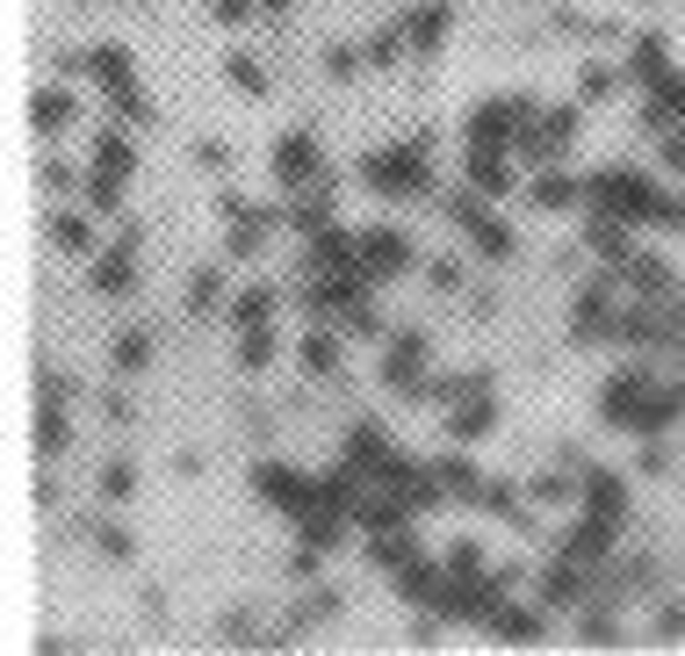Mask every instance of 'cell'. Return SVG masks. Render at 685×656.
Segmentation results:
<instances>
[{
	"instance_id": "cell-1",
	"label": "cell",
	"mask_w": 685,
	"mask_h": 656,
	"mask_svg": "<svg viewBox=\"0 0 685 656\" xmlns=\"http://www.w3.org/2000/svg\"><path fill=\"white\" fill-rule=\"evenodd\" d=\"M80 72L101 87V95H109L116 116H130V124H159V109L145 101V87H137V66H130L124 43H87V51H80Z\"/></svg>"
},
{
	"instance_id": "cell-2",
	"label": "cell",
	"mask_w": 685,
	"mask_h": 656,
	"mask_svg": "<svg viewBox=\"0 0 685 656\" xmlns=\"http://www.w3.org/2000/svg\"><path fill=\"white\" fill-rule=\"evenodd\" d=\"M425 151H433V130L404 137L398 151H369V159H361V180H369L375 195H425V188H433V174H425Z\"/></svg>"
},
{
	"instance_id": "cell-3",
	"label": "cell",
	"mask_w": 685,
	"mask_h": 656,
	"mask_svg": "<svg viewBox=\"0 0 685 656\" xmlns=\"http://www.w3.org/2000/svg\"><path fill=\"white\" fill-rule=\"evenodd\" d=\"M657 180H643L635 166H606V174L585 180V203H599V217H620V224H649L657 217Z\"/></svg>"
},
{
	"instance_id": "cell-4",
	"label": "cell",
	"mask_w": 685,
	"mask_h": 656,
	"mask_svg": "<svg viewBox=\"0 0 685 656\" xmlns=\"http://www.w3.org/2000/svg\"><path fill=\"white\" fill-rule=\"evenodd\" d=\"M657 383H664V375L649 369V361L614 369V375H606V390H599V419L620 425V433H635V419H643V404H649V390H657Z\"/></svg>"
},
{
	"instance_id": "cell-5",
	"label": "cell",
	"mask_w": 685,
	"mask_h": 656,
	"mask_svg": "<svg viewBox=\"0 0 685 656\" xmlns=\"http://www.w3.org/2000/svg\"><path fill=\"white\" fill-rule=\"evenodd\" d=\"M535 95H491V101H477L469 109V145H506L512 151V137H520L527 124H535Z\"/></svg>"
},
{
	"instance_id": "cell-6",
	"label": "cell",
	"mask_w": 685,
	"mask_h": 656,
	"mask_svg": "<svg viewBox=\"0 0 685 656\" xmlns=\"http://www.w3.org/2000/svg\"><path fill=\"white\" fill-rule=\"evenodd\" d=\"M253 498H261L267 512H282V520H303V512H317V477H296V469H282V462H261L253 469Z\"/></svg>"
},
{
	"instance_id": "cell-7",
	"label": "cell",
	"mask_w": 685,
	"mask_h": 656,
	"mask_svg": "<svg viewBox=\"0 0 685 656\" xmlns=\"http://www.w3.org/2000/svg\"><path fill=\"white\" fill-rule=\"evenodd\" d=\"M425 354H433V340H425L419 325H411V332H390V340H383V369H375V383H390V390L419 396V383H425Z\"/></svg>"
},
{
	"instance_id": "cell-8",
	"label": "cell",
	"mask_w": 685,
	"mask_h": 656,
	"mask_svg": "<svg viewBox=\"0 0 685 656\" xmlns=\"http://www.w3.org/2000/svg\"><path fill=\"white\" fill-rule=\"evenodd\" d=\"M66 448H72V425H66V375L43 369V375H37V454H43V462H58Z\"/></svg>"
},
{
	"instance_id": "cell-9",
	"label": "cell",
	"mask_w": 685,
	"mask_h": 656,
	"mask_svg": "<svg viewBox=\"0 0 685 656\" xmlns=\"http://www.w3.org/2000/svg\"><path fill=\"white\" fill-rule=\"evenodd\" d=\"M404 267H411V238L398 224H369V232H361V274H369V288L398 282Z\"/></svg>"
},
{
	"instance_id": "cell-10",
	"label": "cell",
	"mask_w": 685,
	"mask_h": 656,
	"mask_svg": "<svg viewBox=\"0 0 685 656\" xmlns=\"http://www.w3.org/2000/svg\"><path fill=\"white\" fill-rule=\"evenodd\" d=\"M317 166H325V159H317L311 130H288L282 145H274V180H282V188H311V180H325Z\"/></svg>"
},
{
	"instance_id": "cell-11",
	"label": "cell",
	"mask_w": 685,
	"mask_h": 656,
	"mask_svg": "<svg viewBox=\"0 0 685 656\" xmlns=\"http://www.w3.org/2000/svg\"><path fill=\"white\" fill-rule=\"evenodd\" d=\"M585 512L591 520H628V477L620 469H606V462H585Z\"/></svg>"
},
{
	"instance_id": "cell-12",
	"label": "cell",
	"mask_w": 685,
	"mask_h": 656,
	"mask_svg": "<svg viewBox=\"0 0 685 656\" xmlns=\"http://www.w3.org/2000/svg\"><path fill=\"white\" fill-rule=\"evenodd\" d=\"M303 267H311V274H354V267H361V232L325 224V232L311 238V253H303Z\"/></svg>"
},
{
	"instance_id": "cell-13",
	"label": "cell",
	"mask_w": 685,
	"mask_h": 656,
	"mask_svg": "<svg viewBox=\"0 0 685 656\" xmlns=\"http://www.w3.org/2000/svg\"><path fill=\"white\" fill-rule=\"evenodd\" d=\"M87 282H95V296H124L137 282V232H124L109 253H95V267H87Z\"/></svg>"
},
{
	"instance_id": "cell-14",
	"label": "cell",
	"mask_w": 685,
	"mask_h": 656,
	"mask_svg": "<svg viewBox=\"0 0 685 656\" xmlns=\"http://www.w3.org/2000/svg\"><path fill=\"white\" fill-rule=\"evenodd\" d=\"M620 282H628L643 303H672L678 296V267L664 261V253H635V261L620 267Z\"/></svg>"
},
{
	"instance_id": "cell-15",
	"label": "cell",
	"mask_w": 685,
	"mask_h": 656,
	"mask_svg": "<svg viewBox=\"0 0 685 656\" xmlns=\"http://www.w3.org/2000/svg\"><path fill=\"white\" fill-rule=\"evenodd\" d=\"M346 462H354L361 469V477H383V469L390 462H398V448H390V433H383V425H375V419H361V425H346Z\"/></svg>"
},
{
	"instance_id": "cell-16",
	"label": "cell",
	"mask_w": 685,
	"mask_h": 656,
	"mask_svg": "<svg viewBox=\"0 0 685 656\" xmlns=\"http://www.w3.org/2000/svg\"><path fill=\"white\" fill-rule=\"evenodd\" d=\"M462 174H469V188H483L491 203H498V195H512V188H520V180H512V159H506V145H469Z\"/></svg>"
},
{
	"instance_id": "cell-17",
	"label": "cell",
	"mask_w": 685,
	"mask_h": 656,
	"mask_svg": "<svg viewBox=\"0 0 685 656\" xmlns=\"http://www.w3.org/2000/svg\"><path fill=\"white\" fill-rule=\"evenodd\" d=\"M87 174H101V180H130L137 174V151H130V137L116 124L95 130V145H87Z\"/></svg>"
},
{
	"instance_id": "cell-18",
	"label": "cell",
	"mask_w": 685,
	"mask_h": 656,
	"mask_svg": "<svg viewBox=\"0 0 685 656\" xmlns=\"http://www.w3.org/2000/svg\"><path fill=\"white\" fill-rule=\"evenodd\" d=\"M541 614H548V606H512V599H498L491 614H483V628H491L498 643H541V635H548Z\"/></svg>"
},
{
	"instance_id": "cell-19",
	"label": "cell",
	"mask_w": 685,
	"mask_h": 656,
	"mask_svg": "<svg viewBox=\"0 0 685 656\" xmlns=\"http://www.w3.org/2000/svg\"><path fill=\"white\" fill-rule=\"evenodd\" d=\"M440 591H448V562L411 556L404 570H398V599H404V606H440Z\"/></svg>"
},
{
	"instance_id": "cell-20",
	"label": "cell",
	"mask_w": 685,
	"mask_h": 656,
	"mask_svg": "<svg viewBox=\"0 0 685 656\" xmlns=\"http://www.w3.org/2000/svg\"><path fill=\"white\" fill-rule=\"evenodd\" d=\"M585 246L599 253V267H628L635 253H643V246H635V232H628L620 217H591V224H585Z\"/></svg>"
},
{
	"instance_id": "cell-21",
	"label": "cell",
	"mask_w": 685,
	"mask_h": 656,
	"mask_svg": "<svg viewBox=\"0 0 685 656\" xmlns=\"http://www.w3.org/2000/svg\"><path fill=\"white\" fill-rule=\"evenodd\" d=\"M51 246L66 261H95V209H51Z\"/></svg>"
},
{
	"instance_id": "cell-22",
	"label": "cell",
	"mask_w": 685,
	"mask_h": 656,
	"mask_svg": "<svg viewBox=\"0 0 685 656\" xmlns=\"http://www.w3.org/2000/svg\"><path fill=\"white\" fill-rule=\"evenodd\" d=\"M469 506L491 512V520H506V527H527V491H520V483H506V477H483Z\"/></svg>"
},
{
	"instance_id": "cell-23",
	"label": "cell",
	"mask_w": 685,
	"mask_h": 656,
	"mask_svg": "<svg viewBox=\"0 0 685 656\" xmlns=\"http://www.w3.org/2000/svg\"><path fill=\"white\" fill-rule=\"evenodd\" d=\"M361 556H369V570H390V577H398L411 556H425V548H419V533H411V527H383V533H369V548H361Z\"/></svg>"
},
{
	"instance_id": "cell-24",
	"label": "cell",
	"mask_w": 685,
	"mask_h": 656,
	"mask_svg": "<svg viewBox=\"0 0 685 656\" xmlns=\"http://www.w3.org/2000/svg\"><path fill=\"white\" fill-rule=\"evenodd\" d=\"M448 29H454L448 0H425L419 14H404V37H411V51H419V58H433L440 43H448Z\"/></svg>"
},
{
	"instance_id": "cell-25",
	"label": "cell",
	"mask_w": 685,
	"mask_h": 656,
	"mask_svg": "<svg viewBox=\"0 0 685 656\" xmlns=\"http://www.w3.org/2000/svg\"><path fill=\"white\" fill-rule=\"evenodd\" d=\"M577 599H585V562H577V556L548 562V570H541V606L562 614V606H577Z\"/></svg>"
},
{
	"instance_id": "cell-26",
	"label": "cell",
	"mask_w": 685,
	"mask_h": 656,
	"mask_svg": "<svg viewBox=\"0 0 685 656\" xmlns=\"http://www.w3.org/2000/svg\"><path fill=\"white\" fill-rule=\"evenodd\" d=\"M72 116H80V95H72V87H43V95L29 101V124H37V137H58Z\"/></svg>"
},
{
	"instance_id": "cell-27",
	"label": "cell",
	"mask_w": 685,
	"mask_h": 656,
	"mask_svg": "<svg viewBox=\"0 0 685 656\" xmlns=\"http://www.w3.org/2000/svg\"><path fill=\"white\" fill-rule=\"evenodd\" d=\"M491 425H498V396H491V390H483V396H469V404H454V411H448V440H462V448H469V440H483V433H491Z\"/></svg>"
},
{
	"instance_id": "cell-28",
	"label": "cell",
	"mask_w": 685,
	"mask_h": 656,
	"mask_svg": "<svg viewBox=\"0 0 685 656\" xmlns=\"http://www.w3.org/2000/svg\"><path fill=\"white\" fill-rule=\"evenodd\" d=\"M288 224H296L303 238H317L332 224V174L325 180H311V188H296V209H288Z\"/></svg>"
},
{
	"instance_id": "cell-29",
	"label": "cell",
	"mask_w": 685,
	"mask_h": 656,
	"mask_svg": "<svg viewBox=\"0 0 685 656\" xmlns=\"http://www.w3.org/2000/svg\"><path fill=\"white\" fill-rule=\"evenodd\" d=\"M614 520H591V512H585V520H577L570 527V541H562V556H577V562H585V570H591V562H606V548H614Z\"/></svg>"
},
{
	"instance_id": "cell-30",
	"label": "cell",
	"mask_w": 685,
	"mask_h": 656,
	"mask_svg": "<svg viewBox=\"0 0 685 656\" xmlns=\"http://www.w3.org/2000/svg\"><path fill=\"white\" fill-rule=\"evenodd\" d=\"M340 606H346V599H340V591H332V585H325V591H311V599H303V606H296V620H288V628H274V635H267V643H296V635H311V628H325V620H332V614H340Z\"/></svg>"
},
{
	"instance_id": "cell-31",
	"label": "cell",
	"mask_w": 685,
	"mask_h": 656,
	"mask_svg": "<svg viewBox=\"0 0 685 656\" xmlns=\"http://www.w3.org/2000/svg\"><path fill=\"white\" fill-rule=\"evenodd\" d=\"M296 369L311 375V383H325V375H340V340H332L325 325H317V332H303V340H296Z\"/></svg>"
},
{
	"instance_id": "cell-32",
	"label": "cell",
	"mask_w": 685,
	"mask_h": 656,
	"mask_svg": "<svg viewBox=\"0 0 685 656\" xmlns=\"http://www.w3.org/2000/svg\"><path fill=\"white\" fill-rule=\"evenodd\" d=\"M483 390H491V375H483V369H462V375H425V383H419V396H433V404H469V396H483Z\"/></svg>"
},
{
	"instance_id": "cell-33",
	"label": "cell",
	"mask_w": 685,
	"mask_h": 656,
	"mask_svg": "<svg viewBox=\"0 0 685 656\" xmlns=\"http://www.w3.org/2000/svg\"><path fill=\"white\" fill-rule=\"evenodd\" d=\"M678 411H685V390H672V383H657V390H649V404H643V419H635V433H643V440L672 433V425H678Z\"/></svg>"
},
{
	"instance_id": "cell-34",
	"label": "cell",
	"mask_w": 685,
	"mask_h": 656,
	"mask_svg": "<svg viewBox=\"0 0 685 656\" xmlns=\"http://www.w3.org/2000/svg\"><path fill=\"white\" fill-rule=\"evenodd\" d=\"M527 203L548 209V217H556V209H577V203H585V180H570V174H535Z\"/></svg>"
},
{
	"instance_id": "cell-35",
	"label": "cell",
	"mask_w": 685,
	"mask_h": 656,
	"mask_svg": "<svg viewBox=\"0 0 685 656\" xmlns=\"http://www.w3.org/2000/svg\"><path fill=\"white\" fill-rule=\"evenodd\" d=\"M469 253H477V261H512V253H520V238H512V224L477 217V224H469Z\"/></svg>"
},
{
	"instance_id": "cell-36",
	"label": "cell",
	"mask_w": 685,
	"mask_h": 656,
	"mask_svg": "<svg viewBox=\"0 0 685 656\" xmlns=\"http://www.w3.org/2000/svg\"><path fill=\"white\" fill-rule=\"evenodd\" d=\"M664 72H672V58H664V37L657 29H635V51H628V80H664Z\"/></svg>"
},
{
	"instance_id": "cell-37",
	"label": "cell",
	"mask_w": 685,
	"mask_h": 656,
	"mask_svg": "<svg viewBox=\"0 0 685 656\" xmlns=\"http://www.w3.org/2000/svg\"><path fill=\"white\" fill-rule=\"evenodd\" d=\"M628 80V72L620 66H606V58H591L585 72H577V101H585V109H599V101H614V87Z\"/></svg>"
},
{
	"instance_id": "cell-38",
	"label": "cell",
	"mask_w": 685,
	"mask_h": 656,
	"mask_svg": "<svg viewBox=\"0 0 685 656\" xmlns=\"http://www.w3.org/2000/svg\"><path fill=\"white\" fill-rule=\"evenodd\" d=\"M433 477L448 483V498H454V506H469V498H477V483H483L469 454H440V462H433Z\"/></svg>"
},
{
	"instance_id": "cell-39",
	"label": "cell",
	"mask_w": 685,
	"mask_h": 656,
	"mask_svg": "<svg viewBox=\"0 0 685 656\" xmlns=\"http://www.w3.org/2000/svg\"><path fill=\"white\" fill-rule=\"evenodd\" d=\"M209 311H224V267L188 274V317H209Z\"/></svg>"
},
{
	"instance_id": "cell-40",
	"label": "cell",
	"mask_w": 685,
	"mask_h": 656,
	"mask_svg": "<svg viewBox=\"0 0 685 656\" xmlns=\"http://www.w3.org/2000/svg\"><path fill=\"white\" fill-rule=\"evenodd\" d=\"M224 72H232V87H238V95L267 101V66H261L253 51H224Z\"/></svg>"
},
{
	"instance_id": "cell-41",
	"label": "cell",
	"mask_w": 685,
	"mask_h": 656,
	"mask_svg": "<svg viewBox=\"0 0 685 656\" xmlns=\"http://www.w3.org/2000/svg\"><path fill=\"white\" fill-rule=\"evenodd\" d=\"M274 317V288H238V303H232V332H253V325H267Z\"/></svg>"
},
{
	"instance_id": "cell-42",
	"label": "cell",
	"mask_w": 685,
	"mask_h": 656,
	"mask_svg": "<svg viewBox=\"0 0 685 656\" xmlns=\"http://www.w3.org/2000/svg\"><path fill=\"white\" fill-rule=\"evenodd\" d=\"M87 541H95V556H101V562H130V556H137V541H130V533L116 527V520H87Z\"/></svg>"
},
{
	"instance_id": "cell-43",
	"label": "cell",
	"mask_w": 685,
	"mask_h": 656,
	"mask_svg": "<svg viewBox=\"0 0 685 656\" xmlns=\"http://www.w3.org/2000/svg\"><path fill=\"white\" fill-rule=\"evenodd\" d=\"M151 361V325H130V332H116V375H137Z\"/></svg>"
},
{
	"instance_id": "cell-44",
	"label": "cell",
	"mask_w": 685,
	"mask_h": 656,
	"mask_svg": "<svg viewBox=\"0 0 685 656\" xmlns=\"http://www.w3.org/2000/svg\"><path fill=\"white\" fill-rule=\"evenodd\" d=\"M440 209H448V224H454V232H469L477 217H491V195H483V188H454Z\"/></svg>"
},
{
	"instance_id": "cell-45",
	"label": "cell",
	"mask_w": 685,
	"mask_h": 656,
	"mask_svg": "<svg viewBox=\"0 0 685 656\" xmlns=\"http://www.w3.org/2000/svg\"><path fill=\"white\" fill-rule=\"evenodd\" d=\"M361 51H369V66H398V58L411 51V37H404V22H390V29H375L369 43H361Z\"/></svg>"
},
{
	"instance_id": "cell-46",
	"label": "cell",
	"mask_w": 685,
	"mask_h": 656,
	"mask_svg": "<svg viewBox=\"0 0 685 656\" xmlns=\"http://www.w3.org/2000/svg\"><path fill=\"white\" fill-rule=\"evenodd\" d=\"M267 361H274V332H267V325H253V332H238V369H246V375H261V369H267Z\"/></svg>"
},
{
	"instance_id": "cell-47",
	"label": "cell",
	"mask_w": 685,
	"mask_h": 656,
	"mask_svg": "<svg viewBox=\"0 0 685 656\" xmlns=\"http://www.w3.org/2000/svg\"><path fill=\"white\" fill-rule=\"evenodd\" d=\"M130 491H137V462H109V469H101V498H109V506H130Z\"/></svg>"
},
{
	"instance_id": "cell-48",
	"label": "cell",
	"mask_w": 685,
	"mask_h": 656,
	"mask_svg": "<svg viewBox=\"0 0 685 656\" xmlns=\"http://www.w3.org/2000/svg\"><path fill=\"white\" fill-rule=\"evenodd\" d=\"M448 577H483V541H448Z\"/></svg>"
},
{
	"instance_id": "cell-49",
	"label": "cell",
	"mask_w": 685,
	"mask_h": 656,
	"mask_svg": "<svg viewBox=\"0 0 685 656\" xmlns=\"http://www.w3.org/2000/svg\"><path fill=\"white\" fill-rule=\"evenodd\" d=\"M425 282H433L440 296H454V288H462V253H433V261H425Z\"/></svg>"
},
{
	"instance_id": "cell-50",
	"label": "cell",
	"mask_w": 685,
	"mask_h": 656,
	"mask_svg": "<svg viewBox=\"0 0 685 656\" xmlns=\"http://www.w3.org/2000/svg\"><path fill=\"white\" fill-rule=\"evenodd\" d=\"M87 209H95V217L124 209V180H101V174H87Z\"/></svg>"
},
{
	"instance_id": "cell-51",
	"label": "cell",
	"mask_w": 685,
	"mask_h": 656,
	"mask_svg": "<svg viewBox=\"0 0 685 656\" xmlns=\"http://www.w3.org/2000/svg\"><path fill=\"white\" fill-rule=\"evenodd\" d=\"M585 628H577V635H585V643H620V620H614V606H585Z\"/></svg>"
},
{
	"instance_id": "cell-52",
	"label": "cell",
	"mask_w": 685,
	"mask_h": 656,
	"mask_svg": "<svg viewBox=\"0 0 685 656\" xmlns=\"http://www.w3.org/2000/svg\"><path fill=\"white\" fill-rule=\"evenodd\" d=\"M361 58H369V51H354V43H325V72H332V80H354Z\"/></svg>"
},
{
	"instance_id": "cell-53",
	"label": "cell",
	"mask_w": 685,
	"mask_h": 656,
	"mask_svg": "<svg viewBox=\"0 0 685 656\" xmlns=\"http://www.w3.org/2000/svg\"><path fill=\"white\" fill-rule=\"evenodd\" d=\"M346 332H354V340H390V325L369 311V303H354V311H346Z\"/></svg>"
},
{
	"instance_id": "cell-54",
	"label": "cell",
	"mask_w": 685,
	"mask_h": 656,
	"mask_svg": "<svg viewBox=\"0 0 685 656\" xmlns=\"http://www.w3.org/2000/svg\"><path fill=\"white\" fill-rule=\"evenodd\" d=\"M649 635H657V643H678V635H685V606H678V599L657 606V628H649Z\"/></svg>"
},
{
	"instance_id": "cell-55",
	"label": "cell",
	"mask_w": 685,
	"mask_h": 656,
	"mask_svg": "<svg viewBox=\"0 0 685 656\" xmlns=\"http://www.w3.org/2000/svg\"><path fill=\"white\" fill-rule=\"evenodd\" d=\"M195 166H203V174H224V166H232V151H224L217 137H195Z\"/></svg>"
},
{
	"instance_id": "cell-56",
	"label": "cell",
	"mask_w": 685,
	"mask_h": 656,
	"mask_svg": "<svg viewBox=\"0 0 685 656\" xmlns=\"http://www.w3.org/2000/svg\"><path fill=\"white\" fill-rule=\"evenodd\" d=\"M253 8H261V0H209V14H217V22H224V29H238V22H246V14H253Z\"/></svg>"
},
{
	"instance_id": "cell-57",
	"label": "cell",
	"mask_w": 685,
	"mask_h": 656,
	"mask_svg": "<svg viewBox=\"0 0 685 656\" xmlns=\"http://www.w3.org/2000/svg\"><path fill=\"white\" fill-rule=\"evenodd\" d=\"M649 224H672V232L685 238V195H657V217Z\"/></svg>"
},
{
	"instance_id": "cell-58",
	"label": "cell",
	"mask_w": 685,
	"mask_h": 656,
	"mask_svg": "<svg viewBox=\"0 0 685 656\" xmlns=\"http://www.w3.org/2000/svg\"><path fill=\"white\" fill-rule=\"evenodd\" d=\"M224 643H253V635H261V628H253V620H246V606H232V614H224Z\"/></svg>"
},
{
	"instance_id": "cell-59",
	"label": "cell",
	"mask_w": 685,
	"mask_h": 656,
	"mask_svg": "<svg viewBox=\"0 0 685 656\" xmlns=\"http://www.w3.org/2000/svg\"><path fill=\"white\" fill-rule=\"evenodd\" d=\"M95 404H101V419H109V425H130V396L124 390H101Z\"/></svg>"
},
{
	"instance_id": "cell-60",
	"label": "cell",
	"mask_w": 685,
	"mask_h": 656,
	"mask_svg": "<svg viewBox=\"0 0 685 656\" xmlns=\"http://www.w3.org/2000/svg\"><path fill=\"white\" fill-rule=\"evenodd\" d=\"M664 166H672V174H685V124L664 130Z\"/></svg>"
},
{
	"instance_id": "cell-61",
	"label": "cell",
	"mask_w": 685,
	"mask_h": 656,
	"mask_svg": "<svg viewBox=\"0 0 685 656\" xmlns=\"http://www.w3.org/2000/svg\"><path fill=\"white\" fill-rule=\"evenodd\" d=\"M37 180H43V188H51V195H66V188H72V174H66V159H43V166H37Z\"/></svg>"
},
{
	"instance_id": "cell-62",
	"label": "cell",
	"mask_w": 685,
	"mask_h": 656,
	"mask_svg": "<svg viewBox=\"0 0 685 656\" xmlns=\"http://www.w3.org/2000/svg\"><path fill=\"white\" fill-rule=\"evenodd\" d=\"M664 469H672V454H664V440H649V448H643V477H664Z\"/></svg>"
},
{
	"instance_id": "cell-63",
	"label": "cell",
	"mask_w": 685,
	"mask_h": 656,
	"mask_svg": "<svg viewBox=\"0 0 685 656\" xmlns=\"http://www.w3.org/2000/svg\"><path fill=\"white\" fill-rule=\"evenodd\" d=\"M288 8V0H261V14H282Z\"/></svg>"
}]
</instances>
